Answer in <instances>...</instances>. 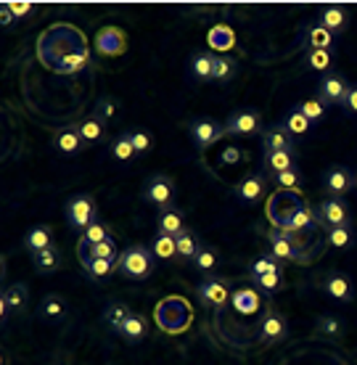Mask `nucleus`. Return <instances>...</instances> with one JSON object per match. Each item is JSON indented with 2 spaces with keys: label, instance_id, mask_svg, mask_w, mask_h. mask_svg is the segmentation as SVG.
Instances as JSON below:
<instances>
[{
  "label": "nucleus",
  "instance_id": "f257e3e1",
  "mask_svg": "<svg viewBox=\"0 0 357 365\" xmlns=\"http://www.w3.org/2000/svg\"><path fill=\"white\" fill-rule=\"evenodd\" d=\"M156 267V257L154 252L143 244H135V247H128L117 259V270L130 281H146L148 275L154 273Z\"/></svg>",
  "mask_w": 357,
  "mask_h": 365
},
{
  "label": "nucleus",
  "instance_id": "f03ea898",
  "mask_svg": "<svg viewBox=\"0 0 357 365\" xmlns=\"http://www.w3.org/2000/svg\"><path fill=\"white\" fill-rule=\"evenodd\" d=\"M304 207L307 204L294 191H275L267 199V220L275 225V230H286L291 225L294 215L299 210H304Z\"/></svg>",
  "mask_w": 357,
  "mask_h": 365
},
{
  "label": "nucleus",
  "instance_id": "7ed1b4c3",
  "mask_svg": "<svg viewBox=\"0 0 357 365\" xmlns=\"http://www.w3.org/2000/svg\"><path fill=\"white\" fill-rule=\"evenodd\" d=\"M156 323L165 331H170V334L188 329L191 326V307H188V302L183 299L159 302V307H156Z\"/></svg>",
  "mask_w": 357,
  "mask_h": 365
},
{
  "label": "nucleus",
  "instance_id": "20e7f679",
  "mask_svg": "<svg viewBox=\"0 0 357 365\" xmlns=\"http://www.w3.org/2000/svg\"><path fill=\"white\" fill-rule=\"evenodd\" d=\"M66 222L72 225L74 230L83 233L85 228H90L93 222L98 220V210H95V201H93L90 193H77L72 199L66 201V210H64Z\"/></svg>",
  "mask_w": 357,
  "mask_h": 365
},
{
  "label": "nucleus",
  "instance_id": "39448f33",
  "mask_svg": "<svg viewBox=\"0 0 357 365\" xmlns=\"http://www.w3.org/2000/svg\"><path fill=\"white\" fill-rule=\"evenodd\" d=\"M140 196H143V201H146V204L156 207L159 212L170 210V207H172V199H175V182L162 173L151 175V178L146 180V185H143Z\"/></svg>",
  "mask_w": 357,
  "mask_h": 365
},
{
  "label": "nucleus",
  "instance_id": "423d86ee",
  "mask_svg": "<svg viewBox=\"0 0 357 365\" xmlns=\"http://www.w3.org/2000/svg\"><path fill=\"white\" fill-rule=\"evenodd\" d=\"M349 88H352V83H349L347 77L336 72V69H331L328 74H323L321 80H318V98L326 106H341L344 98H347Z\"/></svg>",
  "mask_w": 357,
  "mask_h": 365
},
{
  "label": "nucleus",
  "instance_id": "0eeeda50",
  "mask_svg": "<svg viewBox=\"0 0 357 365\" xmlns=\"http://www.w3.org/2000/svg\"><path fill=\"white\" fill-rule=\"evenodd\" d=\"M323 188L328 193V199H344L355 188V173L344 165H331L323 175Z\"/></svg>",
  "mask_w": 357,
  "mask_h": 365
},
{
  "label": "nucleus",
  "instance_id": "6e6552de",
  "mask_svg": "<svg viewBox=\"0 0 357 365\" xmlns=\"http://www.w3.org/2000/svg\"><path fill=\"white\" fill-rule=\"evenodd\" d=\"M29 304V289L27 283H9L3 294H0V315L3 323L9 320V315H21Z\"/></svg>",
  "mask_w": 357,
  "mask_h": 365
},
{
  "label": "nucleus",
  "instance_id": "1a4fd4ad",
  "mask_svg": "<svg viewBox=\"0 0 357 365\" xmlns=\"http://www.w3.org/2000/svg\"><path fill=\"white\" fill-rule=\"evenodd\" d=\"M188 133H191L196 148H202V151H204V148L214 146V143L225 135V125L214 122L212 117H199V119H193L191 125H188Z\"/></svg>",
  "mask_w": 357,
  "mask_h": 365
},
{
  "label": "nucleus",
  "instance_id": "9d476101",
  "mask_svg": "<svg viewBox=\"0 0 357 365\" xmlns=\"http://www.w3.org/2000/svg\"><path fill=\"white\" fill-rule=\"evenodd\" d=\"M315 212H318V220L326 222L328 228H347V225H352V212H349V204L344 199H323Z\"/></svg>",
  "mask_w": 357,
  "mask_h": 365
},
{
  "label": "nucleus",
  "instance_id": "9b49d317",
  "mask_svg": "<svg viewBox=\"0 0 357 365\" xmlns=\"http://www.w3.org/2000/svg\"><path fill=\"white\" fill-rule=\"evenodd\" d=\"M262 119L254 109L233 111L225 122V135H262Z\"/></svg>",
  "mask_w": 357,
  "mask_h": 365
},
{
  "label": "nucleus",
  "instance_id": "f8f14e48",
  "mask_svg": "<svg viewBox=\"0 0 357 365\" xmlns=\"http://www.w3.org/2000/svg\"><path fill=\"white\" fill-rule=\"evenodd\" d=\"M233 193H236V199L241 201V204H257V201L267 193V178L262 173L244 175V178L236 182Z\"/></svg>",
  "mask_w": 357,
  "mask_h": 365
},
{
  "label": "nucleus",
  "instance_id": "ddd939ff",
  "mask_svg": "<svg viewBox=\"0 0 357 365\" xmlns=\"http://www.w3.org/2000/svg\"><path fill=\"white\" fill-rule=\"evenodd\" d=\"M270 257L278 262H304L302 249L296 247V241L284 230L270 233Z\"/></svg>",
  "mask_w": 357,
  "mask_h": 365
},
{
  "label": "nucleus",
  "instance_id": "4468645a",
  "mask_svg": "<svg viewBox=\"0 0 357 365\" xmlns=\"http://www.w3.org/2000/svg\"><path fill=\"white\" fill-rule=\"evenodd\" d=\"M323 292H326L328 299L339 302V304H349V302L355 299V286L339 270H333V273H328L323 278Z\"/></svg>",
  "mask_w": 357,
  "mask_h": 365
},
{
  "label": "nucleus",
  "instance_id": "2eb2a0df",
  "mask_svg": "<svg viewBox=\"0 0 357 365\" xmlns=\"http://www.w3.org/2000/svg\"><path fill=\"white\" fill-rule=\"evenodd\" d=\"M95 51L101 56H122L128 51V37L119 27H101L95 35Z\"/></svg>",
  "mask_w": 357,
  "mask_h": 365
},
{
  "label": "nucleus",
  "instance_id": "dca6fc26",
  "mask_svg": "<svg viewBox=\"0 0 357 365\" xmlns=\"http://www.w3.org/2000/svg\"><path fill=\"white\" fill-rule=\"evenodd\" d=\"M333 32L318 24V21H310L302 27V35H299V43H302L304 51H331L333 46Z\"/></svg>",
  "mask_w": 357,
  "mask_h": 365
},
{
  "label": "nucleus",
  "instance_id": "f3484780",
  "mask_svg": "<svg viewBox=\"0 0 357 365\" xmlns=\"http://www.w3.org/2000/svg\"><path fill=\"white\" fill-rule=\"evenodd\" d=\"M83 135H80V125H69V128H61L53 135V148L61 156H77L80 151H85Z\"/></svg>",
  "mask_w": 357,
  "mask_h": 365
},
{
  "label": "nucleus",
  "instance_id": "a211bd4d",
  "mask_svg": "<svg viewBox=\"0 0 357 365\" xmlns=\"http://www.w3.org/2000/svg\"><path fill=\"white\" fill-rule=\"evenodd\" d=\"M262 148L267 151H291V154H296V146H294V135L289 133V130L278 122V125H270V128L262 130Z\"/></svg>",
  "mask_w": 357,
  "mask_h": 365
},
{
  "label": "nucleus",
  "instance_id": "6ab92c4d",
  "mask_svg": "<svg viewBox=\"0 0 357 365\" xmlns=\"http://www.w3.org/2000/svg\"><path fill=\"white\" fill-rule=\"evenodd\" d=\"M257 334H259V339H262L265 344H275V341L286 339V334H289V323H286V318L281 315V312L267 310L265 318L259 320Z\"/></svg>",
  "mask_w": 357,
  "mask_h": 365
},
{
  "label": "nucleus",
  "instance_id": "aec40b11",
  "mask_svg": "<svg viewBox=\"0 0 357 365\" xmlns=\"http://www.w3.org/2000/svg\"><path fill=\"white\" fill-rule=\"evenodd\" d=\"M199 297H202V302L207 307H214V310L225 307L228 299H233L225 281H220V278H207V281L199 283Z\"/></svg>",
  "mask_w": 357,
  "mask_h": 365
},
{
  "label": "nucleus",
  "instance_id": "412c9836",
  "mask_svg": "<svg viewBox=\"0 0 357 365\" xmlns=\"http://www.w3.org/2000/svg\"><path fill=\"white\" fill-rule=\"evenodd\" d=\"M315 21L323 24V27L328 29V32H333V35H339V32H344V29L349 27V14L344 6H326V9L318 14Z\"/></svg>",
  "mask_w": 357,
  "mask_h": 365
},
{
  "label": "nucleus",
  "instance_id": "4be33fe9",
  "mask_svg": "<svg viewBox=\"0 0 357 365\" xmlns=\"http://www.w3.org/2000/svg\"><path fill=\"white\" fill-rule=\"evenodd\" d=\"M212 72H214V56L207 51H196L188 61V74L196 83H212Z\"/></svg>",
  "mask_w": 357,
  "mask_h": 365
},
{
  "label": "nucleus",
  "instance_id": "5701e85b",
  "mask_svg": "<svg viewBox=\"0 0 357 365\" xmlns=\"http://www.w3.org/2000/svg\"><path fill=\"white\" fill-rule=\"evenodd\" d=\"M294 167H296V154H291V151H267V154H262V170L267 175L286 173Z\"/></svg>",
  "mask_w": 357,
  "mask_h": 365
},
{
  "label": "nucleus",
  "instance_id": "b1692460",
  "mask_svg": "<svg viewBox=\"0 0 357 365\" xmlns=\"http://www.w3.org/2000/svg\"><path fill=\"white\" fill-rule=\"evenodd\" d=\"M51 247H56V244H53V230L48 228V225H35V228L27 230V236H24V249L27 252L37 255V252Z\"/></svg>",
  "mask_w": 357,
  "mask_h": 365
},
{
  "label": "nucleus",
  "instance_id": "393cba45",
  "mask_svg": "<svg viewBox=\"0 0 357 365\" xmlns=\"http://www.w3.org/2000/svg\"><path fill=\"white\" fill-rule=\"evenodd\" d=\"M130 315H133V310H130L125 302H109L106 310H103V323H106L114 334H122Z\"/></svg>",
  "mask_w": 357,
  "mask_h": 365
},
{
  "label": "nucleus",
  "instance_id": "a878e982",
  "mask_svg": "<svg viewBox=\"0 0 357 365\" xmlns=\"http://www.w3.org/2000/svg\"><path fill=\"white\" fill-rule=\"evenodd\" d=\"M85 273L90 275L93 281H109L114 270H117V259H93V257H80Z\"/></svg>",
  "mask_w": 357,
  "mask_h": 365
},
{
  "label": "nucleus",
  "instance_id": "bb28decb",
  "mask_svg": "<svg viewBox=\"0 0 357 365\" xmlns=\"http://www.w3.org/2000/svg\"><path fill=\"white\" fill-rule=\"evenodd\" d=\"M61 252H58V247H51V249H43V252H37V255H32V265H35L37 273L43 275H51L56 273L58 267H61Z\"/></svg>",
  "mask_w": 357,
  "mask_h": 365
},
{
  "label": "nucleus",
  "instance_id": "cd10ccee",
  "mask_svg": "<svg viewBox=\"0 0 357 365\" xmlns=\"http://www.w3.org/2000/svg\"><path fill=\"white\" fill-rule=\"evenodd\" d=\"M111 233H109V225L101 222V220H95L90 228H85L80 233V241H77V252H83L88 247H95V244H103V241H109Z\"/></svg>",
  "mask_w": 357,
  "mask_h": 365
},
{
  "label": "nucleus",
  "instance_id": "c85d7f7f",
  "mask_svg": "<svg viewBox=\"0 0 357 365\" xmlns=\"http://www.w3.org/2000/svg\"><path fill=\"white\" fill-rule=\"evenodd\" d=\"M156 225H159V233H167V236H180V233L185 230L183 215L175 210V207L159 212V220H156Z\"/></svg>",
  "mask_w": 357,
  "mask_h": 365
},
{
  "label": "nucleus",
  "instance_id": "c756f323",
  "mask_svg": "<svg viewBox=\"0 0 357 365\" xmlns=\"http://www.w3.org/2000/svg\"><path fill=\"white\" fill-rule=\"evenodd\" d=\"M40 312H43V318L48 323H61L66 318V302L64 297H58V294H46V299L40 304Z\"/></svg>",
  "mask_w": 357,
  "mask_h": 365
},
{
  "label": "nucleus",
  "instance_id": "7c9ffc66",
  "mask_svg": "<svg viewBox=\"0 0 357 365\" xmlns=\"http://www.w3.org/2000/svg\"><path fill=\"white\" fill-rule=\"evenodd\" d=\"M281 125H284V128L289 130V133H291L294 138L307 135V133H310V130L315 128V125H312L310 119L304 117V114H302V111H299V109H296V106H294V109L286 111V117H284V122H281Z\"/></svg>",
  "mask_w": 357,
  "mask_h": 365
},
{
  "label": "nucleus",
  "instance_id": "2f4dec72",
  "mask_svg": "<svg viewBox=\"0 0 357 365\" xmlns=\"http://www.w3.org/2000/svg\"><path fill=\"white\" fill-rule=\"evenodd\" d=\"M146 334H148L146 318H143V315H138V312H133L119 336L125 339V341H130V344H135V341H143V336H146Z\"/></svg>",
  "mask_w": 357,
  "mask_h": 365
},
{
  "label": "nucleus",
  "instance_id": "473e14b6",
  "mask_svg": "<svg viewBox=\"0 0 357 365\" xmlns=\"http://www.w3.org/2000/svg\"><path fill=\"white\" fill-rule=\"evenodd\" d=\"M80 135H83V140L88 146H90V143H101L103 138H106V122L93 114V117H88L83 125H80Z\"/></svg>",
  "mask_w": 357,
  "mask_h": 365
},
{
  "label": "nucleus",
  "instance_id": "72a5a7b5",
  "mask_svg": "<svg viewBox=\"0 0 357 365\" xmlns=\"http://www.w3.org/2000/svg\"><path fill=\"white\" fill-rule=\"evenodd\" d=\"M236 58H230V56H214V72H212V83H230L233 77H236Z\"/></svg>",
  "mask_w": 357,
  "mask_h": 365
},
{
  "label": "nucleus",
  "instance_id": "f704fd0d",
  "mask_svg": "<svg viewBox=\"0 0 357 365\" xmlns=\"http://www.w3.org/2000/svg\"><path fill=\"white\" fill-rule=\"evenodd\" d=\"M151 252H154L156 259H175L177 257V244H175V236H167V233H156V238L151 241Z\"/></svg>",
  "mask_w": 357,
  "mask_h": 365
},
{
  "label": "nucleus",
  "instance_id": "c9c22d12",
  "mask_svg": "<svg viewBox=\"0 0 357 365\" xmlns=\"http://www.w3.org/2000/svg\"><path fill=\"white\" fill-rule=\"evenodd\" d=\"M252 283H254L257 289L262 294H275L281 286H284V267H275V270H270V273L259 275V278H252Z\"/></svg>",
  "mask_w": 357,
  "mask_h": 365
},
{
  "label": "nucleus",
  "instance_id": "e433bc0d",
  "mask_svg": "<svg viewBox=\"0 0 357 365\" xmlns=\"http://www.w3.org/2000/svg\"><path fill=\"white\" fill-rule=\"evenodd\" d=\"M315 222H318V212L310 210V207H304V210H299L296 215H294L291 225H289L284 233H289V236H294V233H304V230H310Z\"/></svg>",
  "mask_w": 357,
  "mask_h": 365
},
{
  "label": "nucleus",
  "instance_id": "4c0bfd02",
  "mask_svg": "<svg viewBox=\"0 0 357 365\" xmlns=\"http://www.w3.org/2000/svg\"><path fill=\"white\" fill-rule=\"evenodd\" d=\"M304 61H307L312 72L328 74L331 66H333V53L331 51H304Z\"/></svg>",
  "mask_w": 357,
  "mask_h": 365
},
{
  "label": "nucleus",
  "instance_id": "58836bf2",
  "mask_svg": "<svg viewBox=\"0 0 357 365\" xmlns=\"http://www.w3.org/2000/svg\"><path fill=\"white\" fill-rule=\"evenodd\" d=\"M175 244H177V257H183V259H188V262H193V257L199 255V247H202L188 228H185L180 236H175Z\"/></svg>",
  "mask_w": 357,
  "mask_h": 365
},
{
  "label": "nucleus",
  "instance_id": "ea45409f",
  "mask_svg": "<svg viewBox=\"0 0 357 365\" xmlns=\"http://www.w3.org/2000/svg\"><path fill=\"white\" fill-rule=\"evenodd\" d=\"M315 329H318V334H323V336L339 339V336H341V331H344V323H341L339 315H331V312H323L321 318H318V323H315Z\"/></svg>",
  "mask_w": 357,
  "mask_h": 365
},
{
  "label": "nucleus",
  "instance_id": "a19ab883",
  "mask_svg": "<svg viewBox=\"0 0 357 365\" xmlns=\"http://www.w3.org/2000/svg\"><path fill=\"white\" fill-rule=\"evenodd\" d=\"M296 109L302 111V114H304L307 119H310L312 125H318V122H321V119L326 117V111H328V106H326V103H323V101L318 98V96H315V98L299 101V103H296Z\"/></svg>",
  "mask_w": 357,
  "mask_h": 365
},
{
  "label": "nucleus",
  "instance_id": "79ce46f5",
  "mask_svg": "<svg viewBox=\"0 0 357 365\" xmlns=\"http://www.w3.org/2000/svg\"><path fill=\"white\" fill-rule=\"evenodd\" d=\"M111 156L117 159V162H130V159H135L138 156V151L133 148V143H130V138H128V133L122 130V135H117L114 138V143H111Z\"/></svg>",
  "mask_w": 357,
  "mask_h": 365
},
{
  "label": "nucleus",
  "instance_id": "37998d69",
  "mask_svg": "<svg viewBox=\"0 0 357 365\" xmlns=\"http://www.w3.org/2000/svg\"><path fill=\"white\" fill-rule=\"evenodd\" d=\"M196 270H202V273H212L214 267H217V252L212 247H207V244H202L199 247V255L193 257V262H191Z\"/></svg>",
  "mask_w": 357,
  "mask_h": 365
},
{
  "label": "nucleus",
  "instance_id": "c03bdc74",
  "mask_svg": "<svg viewBox=\"0 0 357 365\" xmlns=\"http://www.w3.org/2000/svg\"><path fill=\"white\" fill-rule=\"evenodd\" d=\"M80 257H93V259H119L117 255V244L114 238L103 241V244H95V247H88L80 252Z\"/></svg>",
  "mask_w": 357,
  "mask_h": 365
},
{
  "label": "nucleus",
  "instance_id": "a18cd8bd",
  "mask_svg": "<svg viewBox=\"0 0 357 365\" xmlns=\"http://www.w3.org/2000/svg\"><path fill=\"white\" fill-rule=\"evenodd\" d=\"M209 48L214 51H230L233 48V32H230L225 24L209 29Z\"/></svg>",
  "mask_w": 357,
  "mask_h": 365
},
{
  "label": "nucleus",
  "instance_id": "49530a36",
  "mask_svg": "<svg viewBox=\"0 0 357 365\" xmlns=\"http://www.w3.org/2000/svg\"><path fill=\"white\" fill-rule=\"evenodd\" d=\"M273 178V182L281 188V191H296L299 188V182H302V173L294 167V170H286V173H275L270 175Z\"/></svg>",
  "mask_w": 357,
  "mask_h": 365
},
{
  "label": "nucleus",
  "instance_id": "de8ad7c7",
  "mask_svg": "<svg viewBox=\"0 0 357 365\" xmlns=\"http://www.w3.org/2000/svg\"><path fill=\"white\" fill-rule=\"evenodd\" d=\"M326 241H328L333 249H347L349 244L355 241V230H352V225H347V228H328Z\"/></svg>",
  "mask_w": 357,
  "mask_h": 365
},
{
  "label": "nucleus",
  "instance_id": "09e8293b",
  "mask_svg": "<svg viewBox=\"0 0 357 365\" xmlns=\"http://www.w3.org/2000/svg\"><path fill=\"white\" fill-rule=\"evenodd\" d=\"M93 114L103 119V122H111V119L117 117V101L111 98V96H101V98L95 101V111Z\"/></svg>",
  "mask_w": 357,
  "mask_h": 365
},
{
  "label": "nucleus",
  "instance_id": "8fccbe9b",
  "mask_svg": "<svg viewBox=\"0 0 357 365\" xmlns=\"http://www.w3.org/2000/svg\"><path fill=\"white\" fill-rule=\"evenodd\" d=\"M130 138V143H133V148H135L138 154H148L151 151V146H154V140H151V135H148L146 130H125Z\"/></svg>",
  "mask_w": 357,
  "mask_h": 365
},
{
  "label": "nucleus",
  "instance_id": "3c124183",
  "mask_svg": "<svg viewBox=\"0 0 357 365\" xmlns=\"http://www.w3.org/2000/svg\"><path fill=\"white\" fill-rule=\"evenodd\" d=\"M233 304H236L241 312H254L257 304H259V297L257 292H249V289H241V292L233 297Z\"/></svg>",
  "mask_w": 357,
  "mask_h": 365
},
{
  "label": "nucleus",
  "instance_id": "603ef678",
  "mask_svg": "<svg viewBox=\"0 0 357 365\" xmlns=\"http://www.w3.org/2000/svg\"><path fill=\"white\" fill-rule=\"evenodd\" d=\"M275 267H281V262H278V259H273L270 255L259 257L254 265L249 267V278H259V275L270 273V270H275Z\"/></svg>",
  "mask_w": 357,
  "mask_h": 365
},
{
  "label": "nucleus",
  "instance_id": "864d4df0",
  "mask_svg": "<svg viewBox=\"0 0 357 365\" xmlns=\"http://www.w3.org/2000/svg\"><path fill=\"white\" fill-rule=\"evenodd\" d=\"M341 111H344L347 117H357V83L349 88L347 98H344V103H341Z\"/></svg>",
  "mask_w": 357,
  "mask_h": 365
},
{
  "label": "nucleus",
  "instance_id": "5fc2aeb1",
  "mask_svg": "<svg viewBox=\"0 0 357 365\" xmlns=\"http://www.w3.org/2000/svg\"><path fill=\"white\" fill-rule=\"evenodd\" d=\"M220 162H222V165H236V162H241V148H238V146H228L220 154Z\"/></svg>",
  "mask_w": 357,
  "mask_h": 365
},
{
  "label": "nucleus",
  "instance_id": "6e6d98bb",
  "mask_svg": "<svg viewBox=\"0 0 357 365\" xmlns=\"http://www.w3.org/2000/svg\"><path fill=\"white\" fill-rule=\"evenodd\" d=\"M9 9H11V14H14V19H21L32 11V6H29V3H9Z\"/></svg>",
  "mask_w": 357,
  "mask_h": 365
},
{
  "label": "nucleus",
  "instance_id": "4d7b16f0",
  "mask_svg": "<svg viewBox=\"0 0 357 365\" xmlns=\"http://www.w3.org/2000/svg\"><path fill=\"white\" fill-rule=\"evenodd\" d=\"M0 11H3V21H0V24H3V27H11L16 19H14V14H11V9H9V0L0 6Z\"/></svg>",
  "mask_w": 357,
  "mask_h": 365
},
{
  "label": "nucleus",
  "instance_id": "13d9d810",
  "mask_svg": "<svg viewBox=\"0 0 357 365\" xmlns=\"http://www.w3.org/2000/svg\"><path fill=\"white\" fill-rule=\"evenodd\" d=\"M355 188H357V173H355Z\"/></svg>",
  "mask_w": 357,
  "mask_h": 365
}]
</instances>
